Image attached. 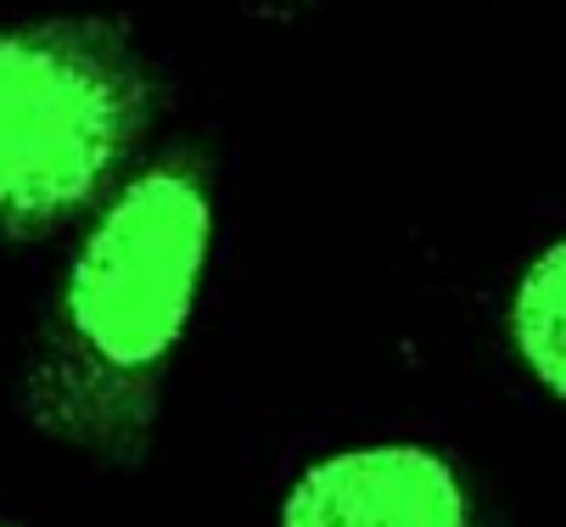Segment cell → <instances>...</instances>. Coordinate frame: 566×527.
Returning <instances> with one entry per match:
<instances>
[{
    "label": "cell",
    "mask_w": 566,
    "mask_h": 527,
    "mask_svg": "<svg viewBox=\"0 0 566 527\" xmlns=\"http://www.w3.org/2000/svg\"><path fill=\"white\" fill-rule=\"evenodd\" d=\"M281 527H471V494L427 443H354L292 477Z\"/></svg>",
    "instance_id": "obj_3"
},
{
    "label": "cell",
    "mask_w": 566,
    "mask_h": 527,
    "mask_svg": "<svg viewBox=\"0 0 566 527\" xmlns=\"http://www.w3.org/2000/svg\"><path fill=\"white\" fill-rule=\"evenodd\" d=\"M157 73L118 18L0 23V242L91 224L135 175Z\"/></svg>",
    "instance_id": "obj_2"
},
{
    "label": "cell",
    "mask_w": 566,
    "mask_h": 527,
    "mask_svg": "<svg viewBox=\"0 0 566 527\" xmlns=\"http://www.w3.org/2000/svg\"><path fill=\"white\" fill-rule=\"evenodd\" d=\"M511 342L533 382L566 404V236L522 270L511 292Z\"/></svg>",
    "instance_id": "obj_4"
},
{
    "label": "cell",
    "mask_w": 566,
    "mask_h": 527,
    "mask_svg": "<svg viewBox=\"0 0 566 527\" xmlns=\"http://www.w3.org/2000/svg\"><path fill=\"white\" fill-rule=\"evenodd\" d=\"M213 253V186L197 158H157L85 224L23 365V421L102 466H135L164 415Z\"/></svg>",
    "instance_id": "obj_1"
}]
</instances>
